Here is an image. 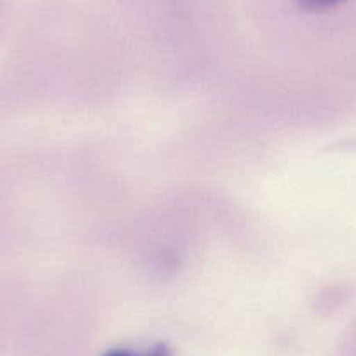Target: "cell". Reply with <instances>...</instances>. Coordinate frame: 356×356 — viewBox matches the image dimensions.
Returning <instances> with one entry per match:
<instances>
[{"mask_svg":"<svg viewBox=\"0 0 356 356\" xmlns=\"http://www.w3.org/2000/svg\"><path fill=\"white\" fill-rule=\"evenodd\" d=\"M104 356H173L171 349L166 344H156L145 351H131V349H112Z\"/></svg>","mask_w":356,"mask_h":356,"instance_id":"6da1fadb","label":"cell"},{"mask_svg":"<svg viewBox=\"0 0 356 356\" xmlns=\"http://www.w3.org/2000/svg\"><path fill=\"white\" fill-rule=\"evenodd\" d=\"M346 0H299V4L307 11H327V9L337 8Z\"/></svg>","mask_w":356,"mask_h":356,"instance_id":"7a4b0ae2","label":"cell"}]
</instances>
